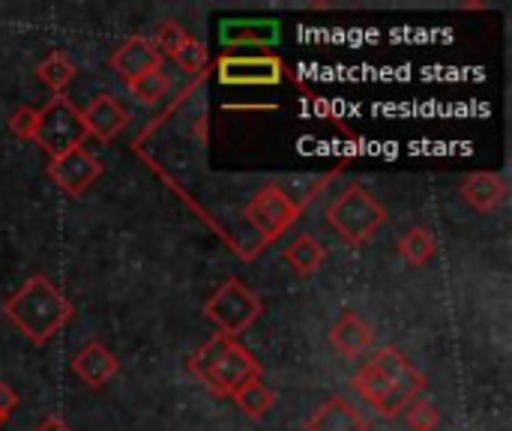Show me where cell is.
<instances>
[{"label": "cell", "mask_w": 512, "mask_h": 431, "mask_svg": "<svg viewBox=\"0 0 512 431\" xmlns=\"http://www.w3.org/2000/svg\"><path fill=\"white\" fill-rule=\"evenodd\" d=\"M3 315L30 345L42 348L72 321L75 309L45 273H33L3 303Z\"/></svg>", "instance_id": "6da1fadb"}, {"label": "cell", "mask_w": 512, "mask_h": 431, "mask_svg": "<svg viewBox=\"0 0 512 431\" xmlns=\"http://www.w3.org/2000/svg\"><path fill=\"white\" fill-rule=\"evenodd\" d=\"M189 372L213 396L225 399V396H234L243 384L261 378V363L237 339L213 336L201 351H195L189 357Z\"/></svg>", "instance_id": "7a4b0ae2"}, {"label": "cell", "mask_w": 512, "mask_h": 431, "mask_svg": "<svg viewBox=\"0 0 512 431\" xmlns=\"http://www.w3.org/2000/svg\"><path fill=\"white\" fill-rule=\"evenodd\" d=\"M327 222L348 246H363L381 231V225L387 222V210L363 183H351L327 207Z\"/></svg>", "instance_id": "3957f363"}, {"label": "cell", "mask_w": 512, "mask_h": 431, "mask_svg": "<svg viewBox=\"0 0 512 431\" xmlns=\"http://www.w3.org/2000/svg\"><path fill=\"white\" fill-rule=\"evenodd\" d=\"M204 315L210 324H216L219 336L237 339L264 315V300L243 279L231 276L213 291V297L204 306Z\"/></svg>", "instance_id": "277c9868"}, {"label": "cell", "mask_w": 512, "mask_h": 431, "mask_svg": "<svg viewBox=\"0 0 512 431\" xmlns=\"http://www.w3.org/2000/svg\"><path fill=\"white\" fill-rule=\"evenodd\" d=\"M87 138L81 111L66 99V96H51L48 105L36 111V129H33V144H39L48 159H57L75 147H81Z\"/></svg>", "instance_id": "5b68a950"}, {"label": "cell", "mask_w": 512, "mask_h": 431, "mask_svg": "<svg viewBox=\"0 0 512 431\" xmlns=\"http://www.w3.org/2000/svg\"><path fill=\"white\" fill-rule=\"evenodd\" d=\"M246 216H249V222L255 225V231L264 240H276V237H282L297 222L300 210H297V204L279 186H264L249 201Z\"/></svg>", "instance_id": "8992f818"}, {"label": "cell", "mask_w": 512, "mask_h": 431, "mask_svg": "<svg viewBox=\"0 0 512 431\" xmlns=\"http://www.w3.org/2000/svg\"><path fill=\"white\" fill-rule=\"evenodd\" d=\"M45 171H48V180L60 192H66L69 198L84 195L102 177V165H99V159L87 147H75V150L51 159Z\"/></svg>", "instance_id": "52a82bcc"}, {"label": "cell", "mask_w": 512, "mask_h": 431, "mask_svg": "<svg viewBox=\"0 0 512 431\" xmlns=\"http://www.w3.org/2000/svg\"><path fill=\"white\" fill-rule=\"evenodd\" d=\"M216 75L222 84H279L285 66L276 54H225Z\"/></svg>", "instance_id": "ba28073f"}, {"label": "cell", "mask_w": 512, "mask_h": 431, "mask_svg": "<svg viewBox=\"0 0 512 431\" xmlns=\"http://www.w3.org/2000/svg\"><path fill=\"white\" fill-rule=\"evenodd\" d=\"M369 366H372L381 378H387V381L393 384V390L402 396L405 405H411L414 399H420V393L429 387V378H426L423 372H417V369L411 366V360H408L399 348H393V345H384L381 351H375V357L369 360Z\"/></svg>", "instance_id": "9c48e42d"}, {"label": "cell", "mask_w": 512, "mask_h": 431, "mask_svg": "<svg viewBox=\"0 0 512 431\" xmlns=\"http://www.w3.org/2000/svg\"><path fill=\"white\" fill-rule=\"evenodd\" d=\"M351 390L369 405V408H375V414L378 417H387V420H393V417H399L408 405L402 402V396L393 390V384L387 381V378H381L369 363L366 366H360L357 372H354V378H351Z\"/></svg>", "instance_id": "30bf717a"}, {"label": "cell", "mask_w": 512, "mask_h": 431, "mask_svg": "<svg viewBox=\"0 0 512 431\" xmlns=\"http://www.w3.org/2000/svg\"><path fill=\"white\" fill-rule=\"evenodd\" d=\"M111 69L129 84V81L141 78L144 72L162 69V54L156 51L153 39H147V36H129L111 54Z\"/></svg>", "instance_id": "8fae6325"}, {"label": "cell", "mask_w": 512, "mask_h": 431, "mask_svg": "<svg viewBox=\"0 0 512 431\" xmlns=\"http://www.w3.org/2000/svg\"><path fill=\"white\" fill-rule=\"evenodd\" d=\"M81 120H84L87 135H93L96 141L108 144V141H114L126 129L129 114H126V108L111 93H99V96H93L87 102V108L81 111Z\"/></svg>", "instance_id": "7c38bea8"}, {"label": "cell", "mask_w": 512, "mask_h": 431, "mask_svg": "<svg viewBox=\"0 0 512 431\" xmlns=\"http://www.w3.org/2000/svg\"><path fill=\"white\" fill-rule=\"evenodd\" d=\"M69 369H72V375H75L84 387L99 390V387H105V384L120 372V360H117L114 351H108L102 342H87V345L72 357Z\"/></svg>", "instance_id": "4fadbf2b"}, {"label": "cell", "mask_w": 512, "mask_h": 431, "mask_svg": "<svg viewBox=\"0 0 512 431\" xmlns=\"http://www.w3.org/2000/svg\"><path fill=\"white\" fill-rule=\"evenodd\" d=\"M306 431H369V420L345 396H330L309 414Z\"/></svg>", "instance_id": "5bb4252c"}, {"label": "cell", "mask_w": 512, "mask_h": 431, "mask_svg": "<svg viewBox=\"0 0 512 431\" xmlns=\"http://www.w3.org/2000/svg\"><path fill=\"white\" fill-rule=\"evenodd\" d=\"M219 39L228 48H267L279 39V24L267 21V18H234V21H222L219 27Z\"/></svg>", "instance_id": "9a60e30c"}, {"label": "cell", "mask_w": 512, "mask_h": 431, "mask_svg": "<svg viewBox=\"0 0 512 431\" xmlns=\"http://www.w3.org/2000/svg\"><path fill=\"white\" fill-rule=\"evenodd\" d=\"M507 198V180L495 171H474L462 183V201L477 213H492Z\"/></svg>", "instance_id": "2e32d148"}, {"label": "cell", "mask_w": 512, "mask_h": 431, "mask_svg": "<svg viewBox=\"0 0 512 431\" xmlns=\"http://www.w3.org/2000/svg\"><path fill=\"white\" fill-rule=\"evenodd\" d=\"M375 342V330L357 315V312H342V318L336 321V327L330 330V345L336 348L339 357L354 360L363 351H369V345Z\"/></svg>", "instance_id": "e0dca14e"}, {"label": "cell", "mask_w": 512, "mask_h": 431, "mask_svg": "<svg viewBox=\"0 0 512 431\" xmlns=\"http://www.w3.org/2000/svg\"><path fill=\"white\" fill-rule=\"evenodd\" d=\"M285 261L291 264V270L297 276H315L321 270V264L327 261V249L312 237V234H297L288 246H285Z\"/></svg>", "instance_id": "ac0fdd59"}, {"label": "cell", "mask_w": 512, "mask_h": 431, "mask_svg": "<svg viewBox=\"0 0 512 431\" xmlns=\"http://www.w3.org/2000/svg\"><path fill=\"white\" fill-rule=\"evenodd\" d=\"M36 75H39V81H42L48 90H54L57 96H63V90L75 81L78 66L72 63V57H69L66 51L57 48V51H51V54H45V57L39 60Z\"/></svg>", "instance_id": "d6986e66"}, {"label": "cell", "mask_w": 512, "mask_h": 431, "mask_svg": "<svg viewBox=\"0 0 512 431\" xmlns=\"http://www.w3.org/2000/svg\"><path fill=\"white\" fill-rule=\"evenodd\" d=\"M231 399H234V405L240 408V414H246L249 420H264V417L273 411V405H276L273 390H270L261 378L243 384Z\"/></svg>", "instance_id": "ffe728a7"}, {"label": "cell", "mask_w": 512, "mask_h": 431, "mask_svg": "<svg viewBox=\"0 0 512 431\" xmlns=\"http://www.w3.org/2000/svg\"><path fill=\"white\" fill-rule=\"evenodd\" d=\"M396 249H399V255L405 258L408 267H423V264L432 261L438 243H435V234L429 228H411V231H405L399 237Z\"/></svg>", "instance_id": "44dd1931"}, {"label": "cell", "mask_w": 512, "mask_h": 431, "mask_svg": "<svg viewBox=\"0 0 512 431\" xmlns=\"http://www.w3.org/2000/svg\"><path fill=\"white\" fill-rule=\"evenodd\" d=\"M168 57H171V60L177 63V69H183L186 75H198V72H204V66L210 63L207 45L198 42V39H192V36H186Z\"/></svg>", "instance_id": "7402d4cb"}, {"label": "cell", "mask_w": 512, "mask_h": 431, "mask_svg": "<svg viewBox=\"0 0 512 431\" xmlns=\"http://www.w3.org/2000/svg\"><path fill=\"white\" fill-rule=\"evenodd\" d=\"M126 87L132 90V96H135L138 102H144V105H156V102L168 93L171 78H168V72H165V69H153V72H144L141 78L129 81Z\"/></svg>", "instance_id": "603a6c76"}, {"label": "cell", "mask_w": 512, "mask_h": 431, "mask_svg": "<svg viewBox=\"0 0 512 431\" xmlns=\"http://www.w3.org/2000/svg\"><path fill=\"white\" fill-rule=\"evenodd\" d=\"M405 423L411 431H435L441 423V414L432 402L426 399H414L408 408H405Z\"/></svg>", "instance_id": "cb8c5ba5"}, {"label": "cell", "mask_w": 512, "mask_h": 431, "mask_svg": "<svg viewBox=\"0 0 512 431\" xmlns=\"http://www.w3.org/2000/svg\"><path fill=\"white\" fill-rule=\"evenodd\" d=\"M36 111H39V108L18 105V108L9 114V120H6L9 132H12L15 138H21V141H33V129H36Z\"/></svg>", "instance_id": "d4e9b609"}, {"label": "cell", "mask_w": 512, "mask_h": 431, "mask_svg": "<svg viewBox=\"0 0 512 431\" xmlns=\"http://www.w3.org/2000/svg\"><path fill=\"white\" fill-rule=\"evenodd\" d=\"M189 33L180 27V24H174V21H165L159 30H156V39H153V45H156V51L159 54H171L183 39H186Z\"/></svg>", "instance_id": "484cf974"}, {"label": "cell", "mask_w": 512, "mask_h": 431, "mask_svg": "<svg viewBox=\"0 0 512 431\" xmlns=\"http://www.w3.org/2000/svg\"><path fill=\"white\" fill-rule=\"evenodd\" d=\"M15 408H18V393H15L9 384L0 381V417L9 420V414H12Z\"/></svg>", "instance_id": "4316f807"}, {"label": "cell", "mask_w": 512, "mask_h": 431, "mask_svg": "<svg viewBox=\"0 0 512 431\" xmlns=\"http://www.w3.org/2000/svg\"><path fill=\"white\" fill-rule=\"evenodd\" d=\"M33 431H72V429H69L60 417H45V420H42V423H39Z\"/></svg>", "instance_id": "83f0119b"}, {"label": "cell", "mask_w": 512, "mask_h": 431, "mask_svg": "<svg viewBox=\"0 0 512 431\" xmlns=\"http://www.w3.org/2000/svg\"><path fill=\"white\" fill-rule=\"evenodd\" d=\"M3 423H6V420H3V417H0V426H3Z\"/></svg>", "instance_id": "f1b7e54d"}]
</instances>
